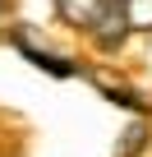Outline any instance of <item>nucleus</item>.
Instances as JSON below:
<instances>
[{
    "mask_svg": "<svg viewBox=\"0 0 152 157\" xmlns=\"http://www.w3.org/2000/svg\"><path fill=\"white\" fill-rule=\"evenodd\" d=\"M111 5L115 0H55V10H60V19L69 23V28H79V33H97L102 28V19L111 14Z\"/></svg>",
    "mask_w": 152,
    "mask_h": 157,
    "instance_id": "f257e3e1",
    "label": "nucleus"
},
{
    "mask_svg": "<svg viewBox=\"0 0 152 157\" xmlns=\"http://www.w3.org/2000/svg\"><path fill=\"white\" fill-rule=\"evenodd\" d=\"M124 14H129V28H152V0H120Z\"/></svg>",
    "mask_w": 152,
    "mask_h": 157,
    "instance_id": "f03ea898",
    "label": "nucleus"
}]
</instances>
